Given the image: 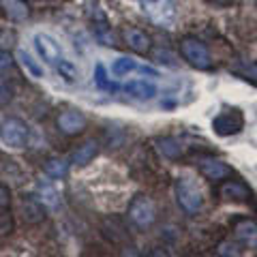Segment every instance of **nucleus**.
I'll return each instance as SVG.
<instances>
[{
    "label": "nucleus",
    "instance_id": "f257e3e1",
    "mask_svg": "<svg viewBox=\"0 0 257 257\" xmlns=\"http://www.w3.org/2000/svg\"><path fill=\"white\" fill-rule=\"evenodd\" d=\"M176 202L187 214H197L204 208L202 189L197 187V182L193 178L182 176V178L176 180Z\"/></svg>",
    "mask_w": 257,
    "mask_h": 257
},
{
    "label": "nucleus",
    "instance_id": "f03ea898",
    "mask_svg": "<svg viewBox=\"0 0 257 257\" xmlns=\"http://www.w3.org/2000/svg\"><path fill=\"white\" fill-rule=\"evenodd\" d=\"M180 54L182 58L187 60L193 69H199V71H208L212 69V56L210 50L206 47V43L197 37H182L180 39Z\"/></svg>",
    "mask_w": 257,
    "mask_h": 257
},
{
    "label": "nucleus",
    "instance_id": "7ed1b4c3",
    "mask_svg": "<svg viewBox=\"0 0 257 257\" xmlns=\"http://www.w3.org/2000/svg\"><path fill=\"white\" fill-rule=\"evenodd\" d=\"M128 221L133 223V227H138L140 231L150 229L157 221V206L148 195H135L128 204Z\"/></svg>",
    "mask_w": 257,
    "mask_h": 257
},
{
    "label": "nucleus",
    "instance_id": "20e7f679",
    "mask_svg": "<svg viewBox=\"0 0 257 257\" xmlns=\"http://www.w3.org/2000/svg\"><path fill=\"white\" fill-rule=\"evenodd\" d=\"M0 140H3L5 146H9L13 150H20V148H26L28 146V140H30V131H28V124L24 122L22 118H5L0 122Z\"/></svg>",
    "mask_w": 257,
    "mask_h": 257
},
{
    "label": "nucleus",
    "instance_id": "39448f33",
    "mask_svg": "<svg viewBox=\"0 0 257 257\" xmlns=\"http://www.w3.org/2000/svg\"><path fill=\"white\" fill-rule=\"evenodd\" d=\"M244 128V114L238 107H227L223 109L219 116H214L212 120V131L219 138H231L238 135Z\"/></svg>",
    "mask_w": 257,
    "mask_h": 257
},
{
    "label": "nucleus",
    "instance_id": "423d86ee",
    "mask_svg": "<svg viewBox=\"0 0 257 257\" xmlns=\"http://www.w3.org/2000/svg\"><path fill=\"white\" fill-rule=\"evenodd\" d=\"M144 13L152 24L161 28H172L176 22V5L174 0H144Z\"/></svg>",
    "mask_w": 257,
    "mask_h": 257
},
{
    "label": "nucleus",
    "instance_id": "0eeeda50",
    "mask_svg": "<svg viewBox=\"0 0 257 257\" xmlns=\"http://www.w3.org/2000/svg\"><path fill=\"white\" fill-rule=\"evenodd\" d=\"M199 174L210 182H223L225 178H231V167L221 159L214 157H199L197 159Z\"/></svg>",
    "mask_w": 257,
    "mask_h": 257
},
{
    "label": "nucleus",
    "instance_id": "6e6552de",
    "mask_svg": "<svg viewBox=\"0 0 257 257\" xmlns=\"http://www.w3.org/2000/svg\"><path fill=\"white\" fill-rule=\"evenodd\" d=\"M58 128L64 135H77L86 128V116L77 109H67L58 116Z\"/></svg>",
    "mask_w": 257,
    "mask_h": 257
},
{
    "label": "nucleus",
    "instance_id": "1a4fd4ad",
    "mask_svg": "<svg viewBox=\"0 0 257 257\" xmlns=\"http://www.w3.org/2000/svg\"><path fill=\"white\" fill-rule=\"evenodd\" d=\"M35 47H37L39 56H41V58H43L47 64H56V62L62 58L60 45L56 43L50 35H37V37H35Z\"/></svg>",
    "mask_w": 257,
    "mask_h": 257
},
{
    "label": "nucleus",
    "instance_id": "9d476101",
    "mask_svg": "<svg viewBox=\"0 0 257 257\" xmlns=\"http://www.w3.org/2000/svg\"><path fill=\"white\" fill-rule=\"evenodd\" d=\"M219 197L225 199V202H248L251 191L240 180H225L219 187Z\"/></svg>",
    "mask_w": 257,
    "mask_h": 257
},
{
    "label": "nucleus",
    "instance_id": "9b49d317",
    "mask_svg": "<svg viewBox=\"0 0 257 257\" xmlns=\"http://www.w3.org/2000/svg\"><path fill=\"white\" fill-rule=\"evenodd\" d=\"M122 39H124V43L128 45V50H133L135 54H142V56H146L150 52V47H152L150 37L140 28H124L122 30Z\"/></svg>",
    "mask_w": 257,
    "mask_h": 257
},
{
    "label": "nucleus",
    "instance_id": "f8f14e48",
    "mask_svg": "<svg viewBox=\"0 0 257 257\" xmlns=\"http://www.w3.org/2000/svg\"><path fill=\"white\" fill-rule=\"evenodd\" d=\"M234 236L240 244L255 248L257 246V223L253 219H238L234 223Z\"/></svg>",
    "mask_w": 257,
    "mask_h": 257
},
{
    "label": "nucleus",
    "instance_id": "ddd939ff",
    "mask_svg": "<svg viewBox=\"0 0 257 257\" xmlns=\"http://www.w3.org/2000/svg\"><path fill=\"white\" fill-rule=\"evenodd\" d=\"M124 90L138 101H150L157 96V84L150 79H131L124 86Z\"/></svg>",
    "mask_w": 257,
    "mask_h": 257
},
{
    "label": "nucleus",
    "instance_id": "4468645a",
    "mask_svg": "<svg viewBox=\"0 0 257 257\" xmlns=\"http://www.w3.org/2000/svg\"><path fill=\"white\" fill-rule=\"evenodd\" d=\"M22 214H24V221L28 225H37L45 219V206L39 202V197H24Z\"/></svg>",
    "mask_w": 257,
    "mask_h": 257
},
{
    "label": "nucleus",
    "instance_id": "2eb2a0df",
    "mask_svg": "<svg viewBox=\"0 0 257 257\" xmlns=\"http://www.w3.org/2000/svg\"><path fill=\"white\" fill-rule=\"evenodd\" d=\"M0 9L11 22H24L30 15L26 0H0Z\"/></svg>",
    "mask_w": 257,
    "mask_h": 257
},
{
    "label": "nucleus",
    "instance_id": "dca6fc26",
    "mask_svg": "<svg viewBox=\"0 0 257 257\" xmlns=\"http://www.w3.org/2000/svg\"><path fill=\"white\" fill-rule=\"evenodd\" d=\"M155 146L159 150V155H163L170 161H178L184 152L180 140H176V138H159V140H155Z\"/></svg>",
    "mask_w": 257,
    "mask_h": 257
},
{
    "label": "nucleus",
    "instance_id": "f3484780",
    "mask_svg": "<svg viewBox=\"0 0 257 257\" xmlns=\"http://www.w3.org/2000/svg\"><path fill=\"white\" fill-rule=\"evenodd\" d=\"M96 152H99V144H96L94 140H88V142L82 144V146H77V150L73 152V157H71V163L84 167L96 157Z\"/></svg>",
    "mask_w": 257,
    "mask_h": 257
},
{
    "label": "nucleus",
    "instance_id": "a211bd4d",
    "mask_svg": "<svg viewBox=\"0 0 257 257\" xmlns=\"http://www.w3.org/2000/svg\"><path fill=\"white\" fill-rule=\"evenodd\" d=\"M94 37L99 39L103 45H107V47L118 45L116 35H114V30H111V26L107 24L105 15H99V22H94Z\"/></svg>",
    "mask_w": 257,
    "mask_h": 257
},
{
    "label": "nucleus",
    "instance_id": "6ab92c4d",
    "mask_svg": "<svg viewBox=\"0 0 257 257\" xmlns=\"http://www.w3.org/2000/svg\"><path fill=\"white\" fill-rule=\"evenodd\" d=\"M39 202H41L45 208H52V210H56V208L60 206V195H58V191H56L52 184L41 182V184H39Z\"/></svg>",
    "mask_w": 257,
    "mask_h": 257
},
{
    "label": "nucleus",
    "instance_id": "aec40b11",
    "mask_svg": "<svg viewBox=\"0 0 257 257\" xmlns=\"http://www.w3.org/2000/svg\"><path fill=\"white\" fill-rule=\"evenodd\" d=\"M43 170L47 176H52V178H64L69 172V163L60 157H50L43 161Z\"/></svg>",
    "mask_w": 257,
    "mask_h": 257
},
{
    "label": "nucleus",
    "instance_id": "412c9836",
    "mask_svg": "<svg viewBox=\"0 0 257 257\" xmlns=\"http://www.w3.org/2000/svg\"><path fill=\"white\" fill-rule=\"evenodd\" d=\"M56 71H58V75H60L67 84H75L77 79H79V69H77L71 60L60 58L58 62H56Z\"/></svg>",
    "mask_w": 257,
    "mask_h": 257
},
{
    "label": "nucleus",
    "instance_id": "4be33fe9",
    "mask_svg": "<svg viewBox=\"0 0 257 257\" xmlns=\"http://www.w3.org/2000/svg\"><path fill=\"white\" fill-rule=\"evenodd\" d=\"M18 60H20V64L24 67V71H26L30 77H35V79H41V77H43L41 64H39L37 60H32V56H28L26 52H18Z\"/></svg>",
    "mask_w": 257,
    "mask_h": 257
},
{
    "label": "nucleus",
    "instance_id": "5701e85b",
    "mask_svg": "<svg viewBox=\"0 0 257 257\" xmlns=\"http://www.w3.org/2000/svg\"><path fill=\"white\" fill-rule=\"evenodd\" d=\"M135 69H140L138 62H135L133 58H128V56H120V58H116L114 64H111V73H114L116 77H124Z\"/></svg>",
    "mask_w": 257,
    "mask_h": 257
},
{
    "label": "nucleus",
    "instance_id": "b1692460",
    "mask_svg": "<svg viewBox=\"0 0 257 257\" xmlns=\"http://www.w3.org/2000/svg\"><path fill=\"white\" fill-rule=\"evenodd\" d=\"M101 229H103V236H105L107 240H111L114 244H120L122 240H126V229L120 223H118V227H111V221L107 219L105 223H103Z\"/></svg>",
    "mask_w": 257,
    "mask_h": 257
},
{
    "label": "nucleus",
    "instance_id": "393cba45",
    "mask_svg": "<svg viewBox=\"0 0 257 257\" xmlns=\"http://www.w3.org/2000/svg\"><path fill=\"white\" fill-rule=\"evenodd\" d=\"M94 84L101 88V90H107V92H114L116 90V84L111 82V79L107 77V73H105V67L99 62L94 67Z\"/></svg>",
    "mask_w": 257,
    "mask_h": 257
},
{
    "label": "nucleus",
    "instance_id": "a878e982",
    "mask_svg": "<svg viewBox=\"0 0 257 257\" xmlns=\"http://www.w3.org/2000/svg\"><path fill=\"white\" fill-rule=\"evenodd\" d=\"M13 227H15V223H13L11 208H0V238L11 236Z\"/></svg>",
    "mask_w": 257,
    "mask_h": 257
},
{
    "label": "nucleus",
    "instance_id": "bb28decb",
    "mask_svg": "<svg viewBox=\"0 0 257 257\" xmlns=\"http://www.w3.org/2000/svg\"><path fill=\"white\" fill-rule=\"evenodd\" d=\"M15 32L9 30V28H0V50H13L15 47Z\"/></svg>",
    "mask_w": 257,
    "mask_h": 257
},
{
    "label": "nucleus",
    "instance_id": "cd10ccee",
    "mask_svg": "<svg viewBox=\"0 0 257 257\" xmlns=\"http://www.w3.org/2000/svg\"><path fill=\"white\" fill-rule=\"evenodd\" d=\"M238 75H242L246 82L257 84V60L251 62V64H248V67H244V69H238Z\"/></svg>",
    "mask_w": 257,
    "mask_h": 257
},
{
    "label": "nucleus",
    "instance_id": "c85d7f7f",
    "mask_svg": "<svg viewBox=\"0 0 257 257\" xmlns=\"http://www.w3.org/2000/svg\"><path fill=\"white\" fill-rule=\"evenodd\" d=\"M11 206V189L0 184V208H9Z\"/></svg>",
    "mask_w": 257,
    "mask_h": 257
},
{
    "label": "nucleus",
    "instance_id": "c756f323",
    "mask_svg": "<svg viewBox=\"0 0 257 257\" xmlns=\"http://www.w3.org/2000/svg\"><path fill=\"white\" fill-rule=\"evenodd\" d=\"M11 96H13V90L7 84H0V107H5L7 103L11 101Z\"/></svg>",
    "mask_w": 257,
    "mask_h": 257
},
{
    "label": "nucleus",
    "instance_id": "7c9ffc66",
    "mask_svg": "<svg viewBox=\"0 0 257 257\" xmlns=\"http://www.w3.org/2000/svg\"><path fill=\"white\" fill-rule=\"evenodd\" d=\"M11 67H13V56L9 54V50H0V71Z\"/></svg>",
    "mask_w": 257,
    "mask_h": 257
},
{
    "label": "nucleus",
    "instance_id": "2f4dec72",
    "mask_svg": "<svg viewBox=\"0 0 257 257\" xmlns=\"http://www.w3.org/2000/svg\"><path fill=\"white\" fill-rule=\"evenodd\" d=\"M219 253H221V255H229V253H231V255H238V248H236V244L229 246V242H223V244L219 246Z\"/></svg>",
    "mask_w": 257,
    "mask_h": 257
},
{
    "label": "nucleus",
    "instance_id": "473e14b6",
    "mask_svg": "<svg viewBox=\"0 0 257 257\" xmlns=\"http://www.w3.org/2000/svg\"><path fill=\"white\" fill-rule=\"evenodd\" d=\"M214 5H219V7H229L231 3H234V0H212Z\"/></svg>",
    "mask_w": 257,
    "mask_h": 257
},
{
    "label": "nucleus",
    "instance_id": "72a5a7b5",
    "mask_svg": "<svg viewBox=\"0 0 257 257\" xmlns=\"http://www.w3.org/2000/svg\"><path fill=\"white\" fill-rule=\"evenodd\" d=\"M50 3H52V0H50Z\"/></svg>",
    "mask_w": 257,
    "mask_h": 257
},
{
    "label": "nucleus",
    "instance_id": "f704fd0d",
    "mask_svg": "<svg viewBox=\"0 0 257 257\" xmlns=\"http://www.w3.org/2000/svg\"><path fill=\"white\" fill-rule=\"evenodd\" d=\"M26 3H28V0H26Z\"/></svg>",
    "mask_w": 257,
    "mask_h": 257
}]
</instances>
